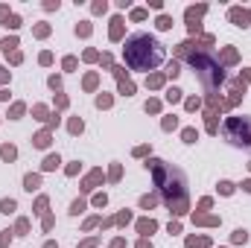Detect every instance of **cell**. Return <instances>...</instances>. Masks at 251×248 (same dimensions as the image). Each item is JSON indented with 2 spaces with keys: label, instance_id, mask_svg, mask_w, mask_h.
<instances>
[{
  "label": "cell",
  "instance_id": "cell-1",
  "mask_svg": "<svg viewBox=\"0 0 251 248\" xmlns=\"http://www.w3.org/2000/svg\"><path fill=\"white\" fill-rule=\"evenodd\" d=\"M126 64L131 70H152L164 62V44L155 38V35H146V32H137L126 41L123 47Z\"/></svg>",
  "mask_w": 251,
  "mask_h": 248
},
{
  "label": "cell",
  "instance_id": "cell-2",
  "mask_svg": "<svg viewBox=\"0 0 251 248\" xmlns=\"http://www.w3.org/2000/svg\"><path fill=\"white\" fill-rule=\"evenodd\" d=\"M193 67L199 70L204 88H216V85L222 82V67L216 64V59H213L210 53H199V56H193Z\"/></svg>",
  "mask_w": 251,
  "mask_h": 248
}]
</instances>
